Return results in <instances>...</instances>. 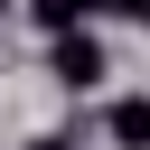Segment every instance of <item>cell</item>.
Wrapping results in <instances>:
<instances>
[{
    "instance_id": "1",
    "label": "cell",
    "mask_w": 150,
    "mask_h": 150,
    "mask_svg": "<svg viewBox=\"0 0 150 150\" xmlns=\"http://www.w3.org/2000/svg\"><path fill=\"white\" fill-rule=\"evenodd\" d=\"M112 66H103V38L94 28H56V84L66 94H84V84H103Z\"/></svg>"
},
{
    "instance_id": "2",
    "label": "cell",
    "mask_w": 150,
    "mask_h": 150,
    "mask_svg": "<svg viewBox=\"0 0 150 150\" xmlns=\"http://www.w3.org/2000/svg\"><path fill=\"white\" fill-rule=\"evenodd\" d=\"M103 131H112V150H141V141H150V103H141V94H122Z\"/></svg>"
},
{
    "instance_id": "3",
    "label": "cell",
    "mask_w": 150,
    "mask_h": 150,
    "mask_svg": "<svg viewBox=\"0 0 150 150\" xmlns=\"http://www.w3.org/2000/svg\"><path fill=\"white\" fill-rule=\"evenodd\" d=\"M28 19L56 38V28H84V19H94V0H28Z\"/></svg>"
},
{
    "instance_id": "4",
    "label": "cell",
    "mask_w": 150,
    "mask_h": 150,
    "mask_svg": "<svg viewBox=\"0 0 150 150\" xmlns=\"http://www.w3.org/2000/svg\"><path fill=\"white\" fill-rule=\"evenodd\" d=\"M94 9H112V19H150V0H94Z\"/></svg>"
},
{
    "instance_id": "5",
    "label": "cell",
    "mask_w": 150,
    "mask_h": 150,
    "mask_svg": "<svg viewBox=\"0 0 150 150\" xmlns=\"http://www.w3.org/2000/svg\"><path fill=\"white\" fill-rule=\"evenodd\" d=\"M28 150H75V141H56V131H47V141H28Z\"/></svg>"
}]
</instances>
